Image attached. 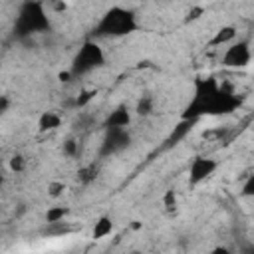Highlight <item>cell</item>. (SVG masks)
I'll return each instance as SVG.
<instances>
[{"instance_id": "cell-1", "label": "cell", "mask_w": 254, "mask_h": 254, "mask_svg": "<svg viewBox=\"0 0 254 254\" xmlns=\"http://www.w3.org/2000/svg\"><path fill=\"white\" fill-rule=\"evenodd\" d=\"M135 30H137L135 12L121 8V6H113L99 20V24L95 28V36H127Z\"/></svg>"}, {"instance_id": "cell-2", "label": "cell", "mask_w": 254, "mask_h": 254, "mask_svg": "<svg viewBox=\"0 0 254 254\" xmlns=\"http://www.w3.org/2000/svg\"><path fill=\"white\" fill-rule=\"evenodd\" d=\"M50 28V20L46 16L44 4L40 2H26L20 8V14L16 18V26L14 32L18 38L26 40L36 32H46Z\"/></svg>"}, {"instance_id": "cell-3", "label": "cell", "mask_w": 254, "mask_h": 254, "mask_svg": "<svg viewBox=\"0 0 254 254\" xmlns=\"http://www.w3.org/2000/svg\"><path fill=\"white\" fill-rule=\"evenodd\" d=\"M103 62H105L103 50H101L95 42L87 40V42L79 48V52L75 54V58H73V64H71V75H73V77L83 75V73H87V71H91V69L103 65Z\"/></svg>"}, {"instance_id": "cell-4", "label": "cell", "mask_w": 254, "mask_h": 254, "mask_svg": "<svg viewBox=\"0 0 254 254\" xmlns=\"http://www.w3.org/2000/svg\"><path fill=\"white\" fill-rule=\"evenodd\" d=\"M238 105H240L238 95L218 87V91L210 99H206L202 107H204V115H226V113H232L234 109H238Z\"/></svg>"}, {"instance_id": "cell-5", "label": "cell", "mask_w": 254, "mask_h": 254, "mask_svg": "<svg viewBox=\"0 0 254 254\" xmlns=\"http://www.w3.org/2000/svg\"><path fill=\"white\" fill-rule=\"evenodd\" d=\"M250 44L248 42H236L230 44V48H226L224 56H222V65L226 67H246L250 64Z\"/></svg>"}, {"instance_id": "cell-6", "label": "cell", "mask_w": 254, "mask_h": 254, "mask_svg": "<svg viewBox=\"0 0 254 254\" xmlns=\"http://www.w3.org/2000/svg\"><path fill=\"white\" fill-rule=\"evenodd\" d=\"M129 143H131V135L127 133V129H107L105 139L101 143V155L107 157V155L119 153L127 149Z\"/></svg>"}, {"instance_id": "cell-7", "label": "cell", "mask_w": 254, "mask_h": 254, "mask_svg": "<svg viewBox=\"0 0 254 254\" xmlns=\"http://www.w3.org/2000/svg\"><path fill=\"white\" fill-rule=\"evenodd\" d=\"M214 171H216V161H214V159H208V157H194L192 163H190V169H189L190 183H192V185H198L200 181L208 179Z\"/></svg>"}, {"instance_id": "cell-8", "label": "cell", "mask_w": 254, "mask_h": 254, "mask_svg": "<svg viewBox=\"0 0 254 254\" xmlns=\"http://www.w3.org/2000/svg\"><path fill=\"white\" fill-rule=\"evenodd\" d=\"M131 123V115L127 111L125 105H119L117 109H113L107 119H105V129H125Z\"/></svg>"}, {"instance_id": "cell-9", "label": "cell", "mask_w": 254, "mask_h": 254, "mask_svg": "<svg viewBox=\"0 0 254 254\" xmlns=\"http://www.w3.org/2000/svg\"><path fill=\"white\" fill-rule=\"evenodd\" d=\"M194 123H196V121H192V119H181V121L175 125V129L171 131V135L167 137L165 147H173V145H177L179 141H183V139L192 131Z\"/></svg>"}, {"instance_id": "cell-10", "label": "cell", "mask_w": 254, "mask_h": 254, "mask_svg": "<svg viewBox=\"0 0 254 254\" xmlns=\"http://www.w3.org/2000/svg\"><path fill=\"white\" fill-rule=\"evenodd\" d=\"M60 125H62V117H60L58 113H54V111H46V113H42L40 119H38V129H40L42 133L54 131V129H58Z\"/></svg>"}, {"instance_id": "cell-11", "label": "cell", "mask_w": 254, "mask_h": 254, "mask_svg": "<svg viewBox=\"0 0 254 254\" xmlns=\"http://www.w3.org/2000/svg\"><path fill=\"white\" fill-rule=\"evenodd\" d=\"M234 38H236V28H234V26H222V28L216 30V34L212 36L210 46H212V48H218V46H224V44L232 42Z\"/></svg>"}, {"instance_id": "cell-12", "label": "cell", "mask_w": 254, "mask_h": 254, "mask_svg": "<svg viewBox=\"0 0 254 254\" xmlns=\"http://www.w3.org/2000/svg\"><path fill=\"white\" fill-rule=\"evenodd\" d=\"M111 230H113V220L109 216H99L97 222H95V226H93V238L95 240H101V238L109 236Z\"/></svg>"}, {"instance_id": "cell-13", "label": "cell", "mask_w": 254, "mask_h": 254, "mask_svg": "<svg viewBox=\"0 0 254 254\" xmlns=\"http://www.w3.org/2000/svg\"><path fill=\"white\" fill-rule=\"evenodd\" d=\"M95 177H97V167H95V165H85V167H81V169L77 171V181H79L81 185L93 183Z\"/></svg>"}, {"instance_id": "cell-14", "label": "cell", "mask_w": 254, "mask_h": 254, "mask_svg": "<svg viewBox=\"0 0 254 254\" xmlns=\"http://www.w3.org/2000/svg\"><path fill=\"white\" fill-rule=\"evenodd\" d=\"M65 214H67V208H65V206H52V208H48V212H46V222H48V224H52V222H62V220L65 218Z\"/></svg>"}, {"instance_id": "cell-15", "label": "cell", "mask_w": 254, "mask_h": 254, "mask_svg": "<svg viewBox=\"0 0 254 254\" xmlns=\"http://www.w3.org/2000/svg\"><path fill=\"white\" fill-rule=\"evenodd\" d=\"M95 95H97V89H83V91H81V93L75 97L73 105H75L77 109H79V107H85V105H87V103H89V101H91Z\"/></svg>"}, {"instance_id": "cell-16", "label": "cell", "mask_w": 254, "mask_h": 254, "mask_svg": "<svg viewBox=\"0 0 254 254\" xmlns=\"http://www.w3.org/2000/svg\"><path fill=\"white\" fill-rule=\"evenodd\" d=\"M139 115H149L153 111V97L151 95H143L139 101H137V109H135Z\"/></svg>"}, {"instance_id": "cell-17", "label": "cell", "mask_w": 254, "mask_h": 254, "mask_svg": "<svg viewBox=\"0 0 254 254\" xmlns=\"http://www.w3.org/2000/svg\"><path fill=\"white\" fill-rule=\"evenodd\" d=\"M91 125H93V117L87 115V113H79V115L75 117V121H73V127H75L77 131H87Z\"/></svg>"}, {"instance_id": "cell-18", "label": "cell", "mask_w": 254, "mask_h": 254, "mask_svg": "<svg viewBox=\"0 0 254 254\" xmlns=\"http://www.w3.org/2000/svg\"><path fill=\"white\" fill-rule=\"evenodd\" d=\"M65 232H69V226H65L64 220L62 222H52V224L46 226V234H50V236H60V234H65Z\"/></svg>"}, {"instance_id": "cell-19", "label": "cell", "mask_w": 254, "mask_h": 254, "mask_svg": "<svg viewBox=\"0 0 254 254\" xmlns=\"http://www.w3.org/2000/svg\"><path fill=\"white\" fill-rule=\"evenodd\" d=\"M163 204H165V208L169 212H173L177 208V194H175V190H167L163 194Z\"/></svg>"}, {"instance_id": "cell-20", "label": "cell", "mask_w": 254, "mask_h": 254, "mask_svg": "<svg viewBox=\"0 0 254 254\" xmlns=\"http://www.w3.org/2000/svg\"><path fill=\"white\" fill-rule=\"evenodd\" d=\"M24 167H26V159H24L22 155H14V157L10 159V171L20 173V171H24Z\"/></svg>"}, {"instance_id": "cell-21", "label": "cell", "mask_w": 254, "mask_h": 254, "mask_svg": "<svg viewBox=\"0 0 254 254\" xmlns=\"http://www.w3.org/2000/svg\"><path fill=\"white\" fill-rule=\"evenodd\" d=\"M64 153H65L67 157H75V155H77V141H75V139H67V141L64 143Z\"/></svg>"}, {"instance_id": "cell-22", "label": "cell", "mask_w": 254, "mask_h": 254, "mask_svg": "<svg viewBox=\"0 0 254 254\" xmlns=\"http://www.w3.org/2000/svg\"><path fill=\"white\" fill-rule=\"evenodd\" d=\"M64 190H65L64 183H50V185H48V194H50V196H60Z\"/></svg>"}, {"instance_id": "cell-23", "label": "cell", "mask_w": 254, "mask_h": 254, "mask_svg": "<svg viewBox=\"0 0 254 254\" xmlns=\"http://www.w3.org/2000/svg\"><path fill=\"white\" fill-rule=\"evenodd\" d=\"M204 10H202V6H196V8H192L189 14H187V22H192V20H196L200 14H202Z\"/></svg>"}, {"instance_id": "cell-24", "label": "cell", "mask_w": 254, "mask_h": 254, "mask_svg": "<svg viewBox=\"0 0 254 254\" xmlns=\"http://www.w3.org/2000/svg\"><path fill=\"white\" fill-rule=\"evenodd\" d=\"M252 189H254V179L250 177V179L246 181L244 189H242V194H244V196H250V194H252Z\"/></svg>"}, {"instance_id": "cell-25", "label": "cell", "mask_w": 254, "mask_h": 254, "mask_svg": "<svg viewBox=\"0 0 254 254\" xmlns=\"http://www.w3.org/2000/svg\"><path fill=\"white\" fill-rule=\"evenodd\" d=\"M210 254H232V252H230L226 246H216V248H214Z\"/></svg>"}, {"instance_id": "cell-26", "label": "cell", "mask_w": 254, "mask_h": 254, "mask_svg": "<svg viewBox=\"0 0 254 254\" xmlns=\"http://www.w3.org/2000/svg\"><path fill=\"white\" fill-rule=\"evenodd\" d=\"M8 105H10L8 97H0V113H4V111L8 109Z\"/></svg>"}, {"instance_id": "cell-27", "label": "cell", "mask_w": 254, "mask_h": 254, "mask_svg": "<svg viewBox=\"0 0 254 254\" xmlns=\"http://www.w3.org/2000/svg\"><path fill=\"white\" fill-rule=\"evenodd\" d=\"M71 77H73L71 71H62V73H60V79H62V81H69Z\"/></svg>"}, {"instance_id": "cell-28", "label": "cell", "mask_w": 254, "mask_h": 254, "mask_svg": "<svg viewBox=\"0 0 254 254\" xmlns=\"http://www.w3.org/2000/svg\"><path fill=\"white\" fill-rule=\"evenodd\" d=\"M67 8V4H62V2H56L54 4V10H58V12H62V10H65Z\"/></svg>"}]
</instances>
